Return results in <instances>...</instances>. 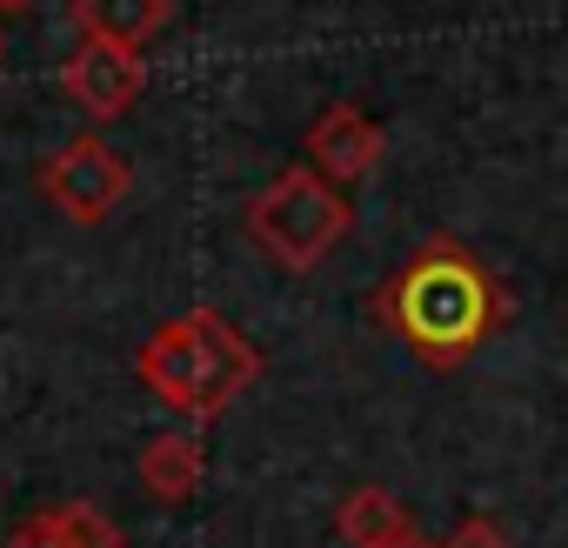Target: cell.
<instances>
[{"mask_svg": "<svg viewBox=\"0 0 568 548\" xmlns=\"http://www.w3.org/2000/svg\"><path fill=\"white\" fill-rule=\"evenodd\" d=\"M74 21H81V41L141 54V41L168 28V0H74Z\"/></svg>", "mask_w": 568, "mask_h": 548, "instance_id": "cell-7", "label": "cell"}, {"mask_svg": "<svg viewBox=\"0 0 568 548\" xmlns=\"http://www.w3.org/2000/svg\"><path fill=\"white\" fill-rule=\"evenodd\" d=\"M141 81H148L141 54L108 48V41H81V48L61 61V94H68L88 121H114V114H128V108L141 101Z\"/></svg>", "mask_w": 568, "mask_h": 548, "instance_id": "cell-5", "label": "cell"}, {"mask_svg": "<svg viewBox=\"0 0 568 548\" xmlns=\"http://www.w3.org/2000/svg\"><path fill=\"white\" fill-rule=\"evenodd\" d=\"M34 8V0H0V14H28Z\"/></svg>", "mask_w": 568, "mask_h": 548, "instance_id": "cell-14", "label": "cell"}, {"mask_svg": "<svg viewBox=\"0 0 568 548\" xmlns=\"http://www.w3.org/2000/svg\"><path fill=\"white\" fill-rule=\"evenodd\" d=\"M201 468H207V448H201V435H187V428L154 435V442L141 448V488H148L154 501H187V495L201 488Z\"/></svg>", "mask_w": 568, "mask_h": 548, "instance_id": "cell-8", "label": "cell"}, {"mask_svg": "<svg viewBox=\"0 0 568 548\" xmlns=\"http://www.w3.org/2000/svg\"><path fill=\"white\" fill-rule=\"evenodd\" d=\"M442 548H515V541H508V528H501L495 515H468Z\"/></svg>", "mask_w": 568, "mask_h": 548, "instance_id": "cell-11", "label": "cell"}, {"mask_svg": "<svg viewBox=\"0 0 568 548\" xmlns=\"http://www.w3.org/2000/svg\"><path fill=\"white\" fill-rule=\"evenodd\" d=\"M48 521H54V548H121V528L94 501H61L48 508Z\"/></svg>", "mask_w": 568, "mask_h": 548, "instance_id": "cell-10", "label": "cell"}, {"mask_svg": "<svg viewBox=\"0 0 568 548\" xmlns=\"http://www.w3.org/2000/svg\"><path fill=\"white\" fill-rule=\"evenodd\" d=\"M382 154H388V134H382L362 108H348V101L322 108L315 128H308V168H315L322 181H335V187L368 181V174L382 168Z\"/></svg>", "mask_w": 568, "mask_h": 548, "instance_id": "cell-6", "label": "cell"}, {"mask_svg": "<svg viewBox=\"0 0 568 548\" xmlns=\"http://www.w3.org/2000/svg\"><path fill=\"white\" fill-rule=\"evenodd\" d=\"M8 548H54V521H48V508L21 515V521H14V535H8Z\"/></svg>", "mask_w": 568, "mask_h": 548, "instance_id": "cell-12", "label": "cell"}, {"mask_svg": "<svg viewBox=\"0 0 568 548\" xmlns=\"http://www.w3.org/2000/svg\"><path fill=\"white\" fill-rule=\"evenodd\" d=\"M41 194H48L68 221L94 227V221H108V214L128 201V161L114 154V141L74 134V141L41 168Z\"/></svg>", "mask_w": 568, "mask_h": 548, "instance_id": "cell-4", "label": "cell"}, {"mask_svg": "<svg viewBox=\"0 0 568 548\" xmlns=\"http://www.w3.org/2000/svg\"><path fill=\"white\" fill-rule=\"evenodd\" d=\"M348 227H355V201H348L335 181H322L308 161H302V168H281V174L247 201V234H254V247H261L274 267H288V274H308L315 261H328Z\"/></svg>", "mask_w": 568, "mask_h": 548, "instance_id": "cell-3", "label": "cell"}, {"mask_svg": "<svg viewBox=\"0 0 568 548\" xmlns=\"http://www.w3.org/2000/svg\"><path fill=\"white\" fill-rule=\"evenodd\" d=\"M134 375L174 408V415H194V422H214L221 408H234L247 395V382L261 375V355L247 335H234L214 308H187L174 322H161L141 355H134Z\"/></svg>", "mask_w": 568, "mask_h": 548, "instance_id": "cell-2", "label": "cell"}, {"mask_svg": "<svg viewBox=\"0 0 568 548\" xmlns=\"http://www.w3.org/2000/svg\"><path fill=\"white\" fill-rule=\"evenodd\" d=\"M335 528H342L348 548H395V541L415 535L408 508H402L388 488H348L342 508H335Z\"/></svg>", "mask_w": 568, "mask_h": 548, "instance_id": "cell-9", "label": "cell"}, {"mask_svg": "<svg viewBox=\"0 0 568 548\" xmlns=\"http://www.w3.org/2000/svg\"><path fill=\"white\" fill-rule=\"evenodd\" d=\"M395 548H442V541H428V535L415 528V535H408V541H395Z\"/></svg>", "mask_w": 568, "mask_h": 548, "instance_id": "cell-13", "label": "cell"}, {"mask_svg": "<svg viewBox=\"0 0 568 548\" xmlns=\"http://www.w3.org/2000/svg\"><path fill=\"white\" fill-rule=\"evenodd\" d=\"M375 315L435 368H455L488 342L501 322V288L495 274L462 247V241H428L402 261V274L375 295Z\"/></svg>", "mask_w": 568, "mask_h": 548, "instance_id": "cell-1", "label": "cell"}]
</instances>
